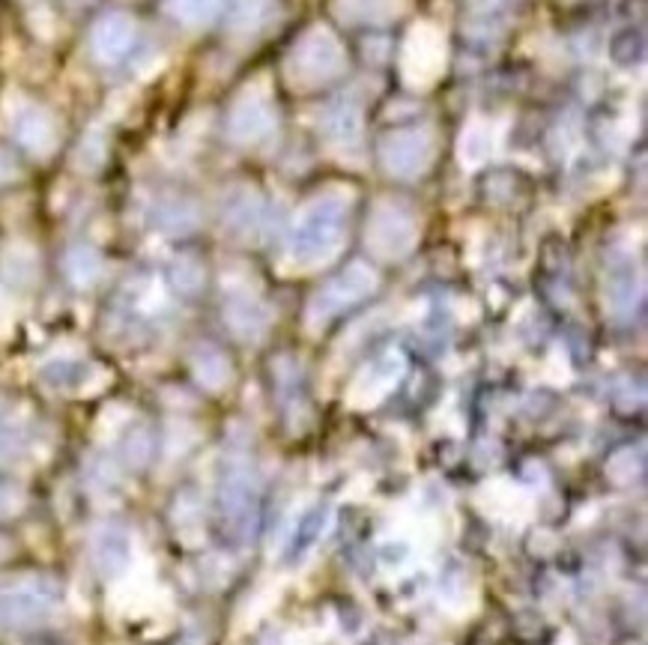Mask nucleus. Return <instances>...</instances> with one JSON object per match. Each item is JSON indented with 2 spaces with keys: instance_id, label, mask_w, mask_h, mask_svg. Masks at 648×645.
Segmentation results:
<instances>
[{
  "instance_id": "15",
  "label": "nucleus",
  "mask_w": 648,
  "mask_h": 645,
  "mask_svg": "<svg viewBox=\"0 0 648 645\" xmlns=\"http://www.w3.org/2000/svg\"><path fill=\"white\" fill-rule=\"evenodd\" d=\"M15 135L21 141V147L33 156H48L57 147V123L48 111L42 108H24L21 117L15 120Z\"/></svg>"
},
{
  "instance_id": "31",
  "label": "nucleus",
  "mask_w": 648,
  "mask_h": 645,
  "mask_svg": "<svg viewBox=\"0 0 648 645\" xmlns=\"http://www.w3.org/2000/svg\"><path fill=\"white\" fill-rule=\"evenodd\" d=\"M407 556H410V553H407V544H398V547H395V544H386V547H383V559H386V562H395V565H398V562H404Z\"/></svg>"
},
{
  "instance_id": "14",
  "label": "nucleus",
  "mask_w": 648,
  "mask_h": 645,
  "mask_svg": "<svg viewBox=\"0 0 648 645\" xmlns=\"http://www.w3.org/2000/svg\"><path fill=\"white\" fill-rule=\"evenodd\" d=\"M224 320L236 338L257 341L269 326V311L251 290H230V296L224 302Z\"/></svg>"
},
{
  "instance_id": "17",
  "label": "nucleus",
  "mask_w": 648,
  "mask_h": 645,
  "mask_svg": "<svg viewBox=\"0 0 648 645\" xmlns=\"http://www.w3.org/2000/svg\"><path fill=\"white\" fill-rule=\"evenodd\" d=\"M493 147H496V135H493V126L481 117L469 120L466 129L460 132V141H457V159L466 171H475L481 168L490 156H493Z\"/></svg>"
},
{
  "instance_id": "13",
  "label": "nucleus",
  "mask_w": 648,
  "mask_h": 645,
  "mask_svg": "<svg viewBox=\"0 0 648 645\" xmlns=\"http://www.w3.org/2000/svg\"><path fill=\"white\" fill-rule=\"evenodd\" d=\"M329 523H332V508L329 505H311V508H305L299 514V520L293 523L287 541H284V550H281L284 562H290V565L302 562L320 544V538L326 535Z\"/></svg>"
},
{
  "instance_id": "6",
  "label": "nucleus",
  "mask_w": 648,
  "mask_h": 645,
  "mask_svg": "<svg viewBox=\"0 0 648 645\" xmlns=\"http://www.w3.org/2000/svg\"><path fill=\"white\" fill-rule=\"evenodd\" d=\"M377 287V272L368 263H350L341 275H335L329 284H323L311 305H308V326L317 329L323 323H329L335 314H341L344 308L362 302L368 293H374Z\"/></svg>"
},
{
  "instance_id": "2",
  "label": "nucleus",
  "mask_w": 648,
  "mask_h": 645,
  "mask_svg": "<svg viewBox=\"0 0 648 645\" xmlns=\"http://www.w3.org/2000/svg\"><path fill=\"white\" fill-rule=\"evenodd\" d=\"M218 517L236 544L248 541L257 523V505H260V484L245 457H227L218 475Z\"/></svg>"
},
{
  "instance_id": "11",
  "label": "nucleus",
  "mask_w": 648,
  "mask_h": 645,
  "mask_svg": "<svg viewBox=\"0 0 648 645\" xmlns=\"http://www.w3.org/2000/svg\"><path fill=\"white\" fill-rule=\"evenodd\" d=\"M90 556H93V568L105 580H117L120 574L129 571V565L135 559V541H132V535H129L126 526L105 523V526H99L93 532Z\"/></svg>"
},
{
  "instance_id": "18",
  "label": "nucleus",
  "mask_w": 648,
  "mask_h": 645,
  "mask_svg": "<svg viewBox=\"0 0 648 645\" xmlns=\"http://www.w3.org/2000/svg\"><path fill=\"white\" fill-rule=\"evenodd\" d=\"M0 275L9 284H33L39 275V257L27 242H6L0 248Z\"/></svg>"
},
{
  "instance_id": "12",
  "label": "nucleus",
  "mask_w": 648,
  "mask_h": 645,
  "mask_svg": "<svg viewBox=\"0 0 648 645\" xmlns=\"http://www.w3.org/2000/svg\"><path fill=\"white\" fill-rule=\"evenodd\" d=\"M135 36H138V24H135L132 15H126V12H108V15H102L96 21V27H93V36H90L96 60H102V63L123 60L132 51Z\"/></svg>"
},
{
  "instance_id": "28",
  "label": "nucleus",
  "mask_w": 648,
  "mask_h": 645,
  "mask_svg": "<svg viewBox=\"0 0 648 645\" xmlns=\"http://www.w3.org/2000/svg\"><path fill=\"white\" fill-rule=\"evenodd\" d=\"M102 156H105V147H102V141H99L96 135H90V138L81 144V153H78L81 165H84V168H96V165L102 162Z\"/></svg>"
},
{
  "instance_id": "33",
  "label": "nucleus",
  "mask_w": 648,
  "mask_h": 645,
  "mask_svg": "<svg viewBox=\"0 0 648 645\" xmlns=\"http://www.w3.org/2000/svg\"><path fill=\"white\" fill-rule=\"evenodd\" d=\"M6 553H9V541H6V538L0 535V559H3Z\"/></svg>"
},
{
  "instance_id": "20",
  "label": "nucleus",
  "mask_w": 648,
  "mask_h": 645,
  "mask_svg": "<svg viewBox=\"0 0 648 645\" xmlns=\"http://www.w3.org/2000/svg\"><path fill=\"white\" fill-rule=\"evenodd\" d=\"M260 218H263V210H260V201H257L254 192L242 189V192H233L224 201V221L230 224V230H236L242 236L254 233L257 224H260Z\"/></svg>"
},
{
  "instance_id": "5",
  "label": "nucleus",
  "mask_w": 648,
  "mask_h": 645,
  "mask_svg": "<svg viewBox=\"0 0 648 645\" xmlns=\"http://www.w3.org/2000/svg\"><path fill=\"white\" fill-rule=\"evenodd\" d=\"M419 242V218L398 201H383L368 218V248L383 260L407 257Z\"/></svg>"
},
{
  "instance_id": "32",
  "label": "nucleus",
  "mask_w": 648,
  "mask_h": 645,
  "mask_svg": "<svg viewBox=\"0 0 648 645\" xmlns=\"http://www.w3.org/2000/svg\"><path fill=\"white\" fill-rule=\"evenodd\" d=\"M9 323H12V305H9L6 293L0 290V335L9 329Z\"/></svg>"
},
{
  "instance_id": "30",
  "label": "nucleus",
  "mask_w": 648,
  "mask_h": 645,
  "mask_svg": "<svg viewBox=\"0 0 648 645\" xmlns=\"http://www.w3.org/2000/svg\"><path fill=\"white\" fill-rule=\"evenodd\" d=\"M15 177H18V165H15V159H12L6 150H0V186L12 183Z\"/></svg>"
},
{
  "instance_id": "10",
  "label": "nucleus",
  "mask_w": 648,
  "mask_h": 645,
  "mask_svg": "<svg viewBox=\"0 0 648 645\" xmlns=\"http://www.w3.org/2000/svg\"><path fill=\"white\" fill-rule=\"evenodd\" d=\"M407 371V359L398 350H389L383 356H377L371 365H365L356 380L347 389V404L356 410H371L377 407L404 377Z\"/></svg>"
},
{
  "instance_id": "29",
  "label": "nucleus",
  "mask_w": 648,
  "mask_h": 645,
  "mask_svg": "<svg viewBox=\"0 0 648 645\" xmlns=\"http://www.w3.org/2000/svg\"><path fill=\"white\" fill-rule=\"evenodd\" d=\"M18 508H21V496H18L12 487L0 484V517H9V514H15Z\"/></svg>"
},
{
  "instance_id": "24",
  "label": "nucleus",
  "mask_w": 648,
  "mask_h": 645,
  "mask_svg": "<svg viewBox=\"0 0 648 645\" xmlns=\"http://www.w3.org/2000/svg\"><path fill=\"white\" fill-rule=\"evenodd\" d=\"M338 6L350 21H389L398 15L404 0H341Z\"/></svg>"
},
{
  "instance_id": "16",
  "label": "nucleus",
  "mask_w": 648,
  "mask_h": 645,
  "mask_svg": "<svg viewBox=\"0 0 648 645\" xmlns=\"http://www.w3.org/2000/svg\"><path fill=\"white\" fill-rule=\"evenodd\" d=\"M362 114L356 105L344 102V105H335L326 117V135H329V147L338 150L341 156H353L362 150Z\"/></svg>"
},
{
  "instance_id": "8",
  "label": "nucleus",
  "mask_w": 648,
  "mask_h": 645,
  "mask_svg": "<svg viewBox=\"0 0 648 645\" xmlns=\"http://www.w3.org/2000/svg\"><path fill=\"white\" fill-rule=\"evenodd\" d=\"M227 129H230V138L236 144H254L275 129V99L263 81L248 84L236 96V102L230 108Z\"/></svg>"
},
{
  "instance_id": "23",
  "label": "nucleus",
  "mask_w": 648,
  "mask_h": 645,
  "mask_svg": "<svg viewBox=\"0 0 648 645\" xmlns=\"http://www.w3.org/2000/svg\"><path fill=\"white\" fill-rule=\"evenodd\" d=\"M221 6H224V0H168L165 3V9L189 27L210 24L221 12Z\"/></svg>"
},
{
  "instance_id": "7",
  "label": "nucleus",
  "mask_w": 648,
  "mask_h": 645,
  "mask_svg": "<svg viewBox=\"0 0 648 645\" xmlns=\"http://www.w3.org/2000/svg\"><path fill=\"white\" fill-rule=\"evenodd\" d=\"M445 36L433 24H416L401 51V75L410 87H431L445 72Z\"/></svg>"
},
{
  "instance_id": "4",
  "label": "nucleus",
  "mask_w": 648,
  "mask_h": 645,
  "mask_svg": "<svg viewBox=\"0 0 648 645\" xmlns=\"http://www.w3.org/2000/svg\"><path fill=\"white\" fill-rule=\"evenodd\" d=\"M63 601L60 586L51 577H21L0 586V628H33L48 622Z\"/></svg>"
},
{
  "instance_id": "19",
  "label": "nucleus",
  "mask_w": 648,
  "mask_h": 645,
  "mask_svg": "<svg viewBox=\"0 0 648 645\" xmlns=\"http://www.w3.org/2000/svg\"><path fill=\"white\" fill-rule=\"evenodd\" d=\"M192 374L204 389L218 392L230 383V362L216 347H198L192 356Z\"/></svg>"
},
{
  "instance_id": "27",
  "label": "nucleus",
  "mask_w": 648,
  "mask_h": 645,
  "mask_svg": "<svg viewBox=\"0 0 648 645\" xmlns=\"http://www.w3.org/2000/svg\"><path fill=\"white\" fill-rule=\"evenodd\" d=\"M171 281L174 287H180L183 293H195L201 284H204V269L195 257H177L174 266H171Z\"/></svg>"
},
{
  "instance_id": "26",
  "label": "nucleus",
  "mask_w": 648,
  "mask_h": 645,
  "mask_svg": "<svg viewBox=\"0 0 648 645\" xmlns=\"http://www.w3.org/2000/svg\"><path fill=\"white\" fill-rule=\"evenodd\" d=\"M150 454H153L150 430H132V433L126 436V442H123V463H126L129 469H141V466H147Z\"/></svg>"
},
{
  "instance_id": "9",
  "label": "nucleus",
  "mask_w": 648,
  "mask_h": 645,
  "mask_svg": "<svg viewBox=\"0 0 648 645\" xmlns=\"http://www.w3.org/2000/svg\"><path fill=\"white\" fill-rule=\"evenodd\" d=\"M433 132L431 129H401L392 132L383 147H380V159L383 168L398 177V180H416L419 174H425L431 168L433 159Z\"/></svg>"
},
{
  "instance_id": "22",
  "label": "nucleus",
  "mask_w": 648,
  "mask_h": 645,
  "mask_svg": "<svg viewBox=\"0 0 648 645\" xmlns=\"http://www.w3.org/2000/svg\"><path fill=\"white\" fill-rule=\"evenodd\" d=\"M272 9V0H236L233 9H230V30L239 33V36H248L254 30H260V24L266 21Z\"/></svg>"
},
{
  "instance_id": "21",
  "label": "nucleus",
  "mask_w": 648,
  "mask_h": 645,
  "mask_svg": "<svg viewBox=\"0 0 648 645\" xmlns=\"http://www.w3.org/2000/svg\"><path fill=\"white\" fill-rule=\"evenodd\" d=\"M66 275L72 284L78 287H90L99 275H102V260L93 248L87 245H78L66 254Z\"/></svg>"
},
{
  "instance_id": "25",
  "label": "nucleus",
  "mask_w": 648,
  "mask_h": 645,
  "mask_svg": "<svg viewBox=\"0 0 648 645\" xmlns=\"http://www.w3.org/2000/svg\"><path fill=\"white\" fill-rule=\"evenodd\" d=\"M159 224L171 233H186L198 224V213L192 204L186 201H168L162 210H159Z\"/></svg>"
},
{
  "instance_id": "3",
  "label": "nucleus",
  "mask_w": 648,
  "mask_h": 645,
  "mask_svg": "<svg viewBox=\"0 0 648 645\" xmlns=\"http://www.w3.org/2000/svg\"><path fill=\"white\" fill-rule=\"evenodd\" d=\"M344 66H347V54L338 36L329 27H311L290 51L287 81L293 87L311 90V87H320L338 78Z\"/></svg>"
},
{
  "instance_id": "1",
  "label": "nucleus",
  "mask_w": 648,
  "mask_h": 645,
  "mask_svg": "<svg viewBox=\"0 0 648 645\" xmlns=\"http://www.w3.org/2000/svg\"><path fill=\"white\" fill-rule=\"evenodd\" d=\"M350 210V192L329 189L311 198L290 227L284 245V263L296 272L326 266L344 245V221Z\"/></svg>"
}]
</instances>
